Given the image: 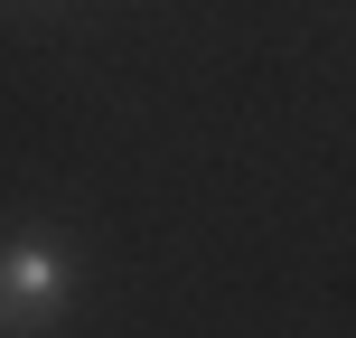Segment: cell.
<instances>
[{"instance_id":"cell-1","label":"cell","mask_w":356,"mask_h":338,"mask_svg":"<svg viewBox=\"0 0 356 338\" xmlns=\"http://www.w3.org/2000/svg\"><path fill=\"white\" fill-rule=\"evenodd\" d=\"M75 310V254L66 235L47 226H19L0 245V338H47Z\"/></svg>"}]
</instances>
